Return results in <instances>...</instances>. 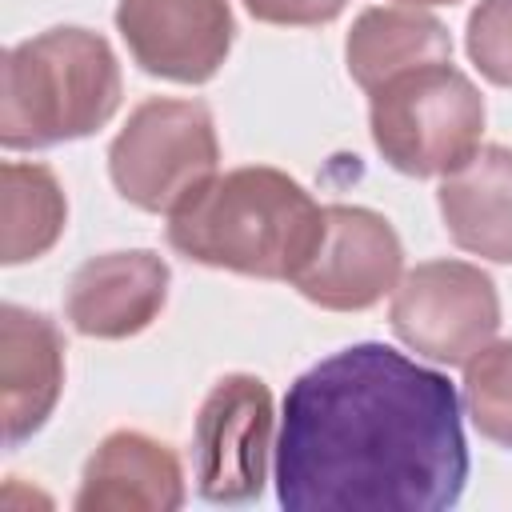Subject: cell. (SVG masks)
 <instances>
[{
  "label": "cell",
  "instance_id": "cell-6",
  "mask_svg": "<svg viewBox=\"0 0 512 512\" xmlns=\"http://www.w3.org/2000/svg\"><path fill=\"white\" fill-rule=\"evenodd\" d=\"M392 332L436 364H468L500 328L492 276L468 260H424L400 276L388 308Z\"/></svg>",
  "mask_w": 512,
  "mask_h": 512
},
{
  "label": "cell",
  "instance_id": "cell-3",
  "mask_svg": "<svg viewBox=\"0 0 512 512\" xmlns=\"http://www.w3.org/2000/svg\"><path fill=\"white\" fill-rule=\"evenodd\" d=\"M124 96L120 60L100 32L48 28L4 52L0 144L36 152L100 132Z\"/></svg>",
  "mask_w": 512,
  "mask_h": 512
},
{
  "label": "cell",
  "instance_id": "cell-5",
  "mask_svg": "<svg viewBox=\"0 0 512 512\" xmlns=\"http://www.w3.org/2000/svg\"><path fill=\"white\" fill-rule=\"evenodd\" d=\"M220 168L208 104L152 96L136 104L108 148L116 192L140 212H176Z\"/></svg>",
  "mask_w": 512,
  "mask_h": 512
},
{
  "label": "cell",
  "instance_id": "cell-9",
  "mask_svg": "<svg viewBox=\"0 0 512 512\" xmlns=\"http://www.w3.org/2000/svg\"><path fill=\"white\" fill-rule=\"evenodd\" d=\"M116 32L132 60L172 84H208L236 36L228 0H120Z\"/></svg>",
  "mask_w": 512,
  "mask_h": 512
},
{
  "label": "cell",
  "instance_id": "cell-12",
  "mask_svg": "<svg viewBox=\"0 0 512 512\" xmlns=\"http://www.w3.org/2000/svg\"><path fill=\"white\" fill-rule=\"evenodd\" d=\"M64 392V336L32 308H0V420L4 444L16 448L44 428Z\"/></svg>",
  "mask_w": 512,
  "mask_h": 512
},
{
  "label": "cell",
  "instance_id": "cell-11",
  "mask_svg": "<svg viewBox=\"0 0 512 512\" xmlns=\"http://www.w3.org/2000/svg\"><path fill=\"white\" fill-rule=\"evenodd\" d=\"M184 464L172 444L116 428L84 460L76 508L80 512H176L184 504Z\"/></svg>",
  "mask_w": 512,
  "mask_h": 512
},
{
  "label": "cell",
  "instance_id": "cell-15",
  "mask_svg": "<svg viewBox=\"0 0 512 512\" xmlns=\"http://www.w3.org/2000/svg\"><path fill=\"white\" fill-rule=\"evenodd\" d=\"M0 180V260L24 264L44 256L68 224V200L56 172L36 160H4Z\"/></svg>",
  "mask_w": 512,
  "mask_h": 512
},
{
  "label": "cell",
  "instance_id": "cell-2",
  "mask_svg": "<svg viewBox=\"0 0 512 512\" xmlns=\"http://www.w3.org/2000/svg\"><path fill=\"white\" fill-rule=\"evenodd\" d=\"M320 212L300 180L268 164H248L216 172L168 212V244L204 268L292 280L316 240Z\"/></svg>",
  "mask_w": 512,
  "mask_h": 512
},
{
  "label": "cell",
  "instance_id": "cell-16",
  "mask_svg": "<svg viewBox=\"0 0 512 512\" xmlns=\"http://www.w3.org/2000/svg\"><path fill=\"white\" fill-rule=\"evenodd\" d=\"M464 408L484 440L512 448V340H488L464 364Z\"/></svg>",
  "mask_w": 512,
  "mask_h": 512
},
{
  "label": "cell",
  "instance_id": "cell-18",
  "mask_svg": "<svg viewBox=\"0 0 512 512\" xmlns=\"http://www.w3.org/2000/svg\"><path fill=\"white\" fill-rule=\"evenodd\" d=\"M248 16L260 24H280V28H320L332 24L348 0H240Z\"/></svg>",
  "mask_w": 512,
  "mask_h": 512
},
{
  "label": "cell",
  "instance_id": "cell-19",
  "mask_svg": "<svg viewBox=\"0 0 512 512\" xmlns=\"http://www.w3.org/2000/svg\"><path fill=\"white\" fill-rule=\"evenodd\" d=\"M400 4H416L420 8V4H456V0H400Z\"/></svg>",
  "mask_w": 512,
  "mask_h": 512
},
{
  "label": "cell",
  "instance_id": "cell-8",
  "mask_svg": "<svg viewBox=\"0 0 512 512\" xmlns=\"http://www.w3.org/2000/svg\"><path fill=\"white\" fill-rule=\"evenodd\" d=\"M404 276L396 228L360 204H324L316 240L288 280L304 300L328 312H364Z\"/></svg>",
  "mask_w": 512,
  "mask_h": 512
},
{
  "label": "cell",
  "instance_id": "cell-17",
  "mask_svg": "<svg viewBox=\"0 0 512 512\" xmlns=\"http://www.w3.org/2000/svg\"><path fill=\"white\" fill-rule=\"evenodd\" d=\"M468 60L496 88H512V0H480L468 16Z\"/></svg>",
  "mask_w": 512,
  "mask_h": 512
},
{
  "label": "cell",
  "instance_id": "cell-4",
  "mask_svg": "<svg viewBox=\"0 0 512 512\" xmlns=\"http://www.w3.org/2000/svg\"><path fill=\"white\" fill-rule=\"evenodd\" d=\"M484 116L480 88L452 60L396 72L368 92L376 152L416 180L456 172L480 148Z\"/></svg>",
  "mask_w": 512,
  "mask_h": 512
},
{
  "label": "cell",
  "instance_id": "cell-10",
  "mask_svg": "<svg viewBox=\"0 0 512 512\" xmlns=\"http://www.w3.org/2000/svg\"><path fill=\"white\" fill-rule=\"evenodd\" d=\"M168 280L172 272L164 256L148 248L88 256L68 280L64 316L80 336L128 340L164 312Z\"/></svg>",
  "mask_w": 512,
  "mask_h": 512
},
{
  "label": "cell",
  "instance_id": "cell-7",
  "mask_svg": "<svg viewBox=\"0 0 512 512\" xmlns=\"http://www.w3.org/2000/svg\"><path fill=\"white\" fill-rule=\"evenodd\" d=\"M272 392L252 372L212 384L192 424V480L212 504H248L264 492L272 444Z\"/></svg>",
  "mask_w": 512,
  "mask_h": 512
},
{
  "label": "cell",
  "instance_id": "cell-14",
  "mask_svg": "<svg viewBox=\"0 0 512 512\" xmlns=\"http://www.w3.org/2000/svg\"><path fill=\"white\" fill-rule=\"evenodd\" d=\"M344 60H348V76L364 92H372L396 72L452 60V40L432 12L416 4H384V8H364L352 20L344 40Z\"/></svg>",
  "mask_w": 512,
  "mask_h": 512
},
{
  "label": "cell",
  "instance_id": "cell-13",
  "mask_svg": "<svg viewBox=\"0 0 512 512\" xmlns=\"http://www.w3.org/2000/svg\"><path fill=\"white\" fill-rule=\"evenodd\" d=\"M436 204L456 248L512 264V148L480 144L440 180Z\"/></svg>",
  "mask_w": 512,
  "mask_h": 512
},
{
  "label": "cell",
  "instance_id": "cell-1",
  "mask_svg": "<svg viewBox=\"0 0 512 512\" xmlns=\"http://www.w3.org/2000/svg\"><path fill=\"white\" fill-rule=\"evenodd\" d=\"M468 480L456 384L364 340L288 384L276 496L288 512H444Z\"/></svg>",
  "mask_w": 512,
  "mask_h": 512
}]
</instances>
